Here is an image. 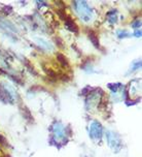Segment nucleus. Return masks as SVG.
<instances>
[{"mask_svg": "<svg viewBox=\"0 0 142 157\" xmlns=\"http://www.w3.org/2000/svg\"><path fill=\"white\" fill-rule=\"evenodd\" d=\"M89 37L91 38V40L93 41V44H95V46H96V47H99V41H98V39H97L96 35H95V33L90 32V33H89Z\"/></svg>", "mask_w": 142, "mask_h": 157, "instance_id": "3", "label": "nucleus"}, {"mask_svg": "<svg viewBox=\"0 0 142 157\" xmlns=\"http://www.w3.org/2000/svg\"><path fill=\"white\" fill-rule=\"evenodd\" d=\"M65 23H66V26H67V28H68L69 30H70V31L75 32V33L78 32V27H77V25L75 24V22H73V20H72L70 17L66 16Z\"/></svg>", "mask_w": 142, "mask_h": 157, "instance_id": "1", "label": "nucleus"}, {"mask_svg": "<svg viewBox=\"0 0 142 157\" xmlns=\"http://www.w3.org/2000/svg\"><path fill=\"white\" fill-rule=\"evenodd\" d=\"M57 57H58V60H59V62L62 64L63 66H68V61H67V58H66L65 56L62 55V54H58Z\"/></svg>", "mask_w": 142, "mask_h": 157, "instance_id": "2", "label": "nucleus"}, {"mask_svg": "<svg viewBox=\"0 0 142 157\" xmlns=\"http://www.w3.org/2000/svg\"><path fill=\"white\" fill-rule=\"evenodd\" d=\"M3 141H4V140L2 139V136H0V143H3Z\"/></svg>", "mask_w": 142, "mask_h": 157, "instance_id": "4", "label": "nucleus"}]
</instances>
